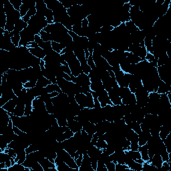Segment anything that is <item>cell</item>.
Masks as SVG:
<instances>
[{
	"label": "cell",
	"instance_id": "cell-39",
	"mask_svg": "<svg viewBox=\"0 0 171 171\" xmlns=\"http://www.w3.org/2000/svg\"><path fill=\"white\" fill-rule=\"evenodd\" d=\"M45 104H46V109L48 111V112L49 114H53L54 112V110H55V108H54L53 103L52 102H51V99L48 100V102H45Z\"/></svg>",
	"mask_w": 171,
	"mask_h": 171
},
{
	"label": "cell",
	"instance_id": "cell-48",
	"mask_svg": "<svg viewBox=\"0 0 171 171\" xmlns=\"http://www.w3.org/2000/svg\"><path fill=\"white\" fill-rule=\"evenodd\" d=\"M14 28H15V24L11 22V21H7L6 25H5V29L6 31H8L9 32H12L13 30H14Z\"/></svg>",
	"mask_w": 171,
	"mask_h": 171
},
{
	"label": "cell",
	"instance_id": "cell-7",
	"mask_svg": "<svg viewBox=\"0 0 171 171\" xmlns=\"http://www.w3.org/2000/svg\"><path fill=\"white\" fill-rule=\"evenodd\" d=\"M67 126L68 127V128L70 130H72L74 133L80 132L82 129V124H81L80 122L75 120H68Z\"/></svg>",
	"mask_w": 171,
	"mask_h": 171
},
{
	"label": "cell",
	"instance_id": "cell-21",
	"mask_svg": "<svg viewBox=\"0 0 171 171\" xmlns=\"http://www.w3.org/2000/svg\"><path fill=\"white\" fill-rule=\"evenodd\" d=\"M122 103L124 105H132L137 104V98L134 93H131L128 96L122 99Z\"/></svg>",
	"mask_w": 171,
	"mask_h": 171
},
{
	"label": "cell",
	"instance_id": "cell-12",
	"mask_svg": "<svg viewBox=\"0 0 171 171\" xmlns=\"http://www.w3.org/2000/svg\"><path fill=\"white\" fill-rule=\"evenodd\" d=\"M162 162H163V161H162L161 154L159 153H155L153 159H152L150 164L155 167L157 169H160L162 167Z\"/></svg>",
	"mask_w": 171,
	"mask_h": 171
},
{
	"label": "cell",
	"instance_id": "cell-1",
	"mask_svg": "<svg viewBox=\"0 0 171 171\" xmlns=\"http://www.w3.org/2000/svg\"><path fill=\"white\" fill-rule=\"evenodd\" d=\"M75 99L80 106L83 108H94V98L91 92H87L85 94L83 93L76 94L75 95Z\"/></svg>",
	"mask_w": 171,
	"mask_h": 171
},
{
	"label": "cell",
	"instance_id": "cell-13",
	"mask_svg": "<svg viewBox=\"0 0 171 171\" xmlns=\"http://www.w3.org/2000/svg\"><path fill=\"white\" fill-rule=\"evenodd\" d=\"M32 107H33L34 109L40 111H43L46 110L45 102H43L42 100L37 98H36L32 101Z\"/></svg>",
	"mask_w": 171,
	"mask_h": 171
},
{
	"label": "cell",
	"instance_id": "cell-16",
	"mask_svg": "<svg viewBox=\"0 0 171 171\" xmlns=\"http://www.w3.org/2000/svg\"><path fill=\"white\" fill-rule=\"evenodd\" d=\"M126 59L130 64H137L140 62L142 61L138 56L132 54L129 51H126Z\"/></svg>",
	"mask_w": 171,
	"mask_h": 171
},
{
	"label": "cell",
	"instance_id": "cell-46",
	"mask_svg": "<svg viewBox=\"0 0 171 171\" xmlns=\"http://www.w3.org/2000/svg\"><path fill=\"white\" fill-rule=\"evenodd\" d=\"M33 110V107H32V103H29V104H26L25 106V113H24V116H28L31 115V113Z\"/></svg>",
	"mask_w": 171,
	"mask_h": 171
},
{
	"label": "cell",
	"instance_id": "cell-53",
	"mask_svg": "<svg viewBox=\"0 0 171 171\" xmlns=\"http://www.w3.org/2000/svg\"><path fill=\"white\" fill-rule=\"evenodd\" d=\"M123 119H124V122H125V123L126 124H128L129 123H131V122H133V119H132V116L131 113L128 114H126V115H124V117H123Z\"/></svg>",
	"mask_w": 171,
	"mask_h": 171
},
{
	"label": "cell",
	"instance_id": "cell-28",
	"mask_svg": "<svg viewBox=\"0 0 171 171\" xmlns=\"http://www.w3.org/2000/svg\"><path fill=\"white\" fill-rule=\"evenodd\" d=\"M125 25H126L127 30H128V33L130 34H131L132 33H134L135 32H137L138 30V29H139L137 28V26L135 25L134 23L133 22V21H132L131 20L128 21V22H126Z\"/></svg>",
	"mask_w": 171,
	"mask_h": 171
},
{
	"label": "cell",
	"instance_id": "cell-29",
	"mask_svg": "<svg viewBox=\"0 0 171 171\" xmlns=\"http://www.w3.org/2000/svg\"><path fill=\"white\" fill-rule=\"evenodd\" d=\"M46 90H47L48 93H51V92H58V93H62V90L59 88V86L57 84H52L51 83V84L48 85V86L46 87Z\"/></svg>",
	"mask_w": 171,
	"mask_h": 171
},
{
	"label": "cell",
	"instance_id": "cell-25",
	"mask_svg": "<svg viewBox=\"0 0 171 171\" xmlns=\"http://www.w3.org/2000/svg\"><path fill=\"white\" fill-rule=\"evenodd\" d=\"M51 84V81L49 80L43 76L39 78L38 80L37 81L36 86L38 87V88H46V86Z\"/></svg>",
	"mask_w": 171,
	"mask_h": 171
},
{
	"label": "cell",
	"instance_id": "cell-3",
	"mask_svg": "<svg viewBox=\"0 0 171 171\" xmlns=\"http://www.w3.org/2000/svg\"><path fill=\"white\" fill-rule=\"evenodd\" d=\"M79 171H94L91 165L90 157L87 154L83 155L82 162L79 167Z\"/></svg>",
	"mask_w": 171,
	"mask_h": 171
},
{
	"label": "cell",
	"instance_id": "cell-44",
	"mask_svg": "<svg viewBox=\"0 0 171 171\" xmlns=\"http://www.w3.org/2000/svg\"><path fill=\"white\" fill-rule=\"evenodd\" d=\"M81 64V68H82V72L84 73V74L88 75L90 71L91 70V68L88 66V64H87V61L82 62L80 63Z\"/></svg>",
	"mask_w": 171,
	"mask_h": 171
},
{
	"label": "cell",
	"instance_id": "cell-4",
	"mask_svg": "<svg viewBox=\"0 0 171 171\" xmlns=\"http://www.w3.org/2000/svg\"><path fill=\"white\" fill-rule=\"evenodd\" d=\"M18 97L16 96L15 98L12 99L8 101L7 103H5V104L3 106L2 108H4L5 110H6L7 112L13 114V112H14V110L16 107V106L18 104Z\"/></svg>",
	"mask_w": 171,
	"mask_h": 171
},
{
	"label": "cell",
	"instance_id": "cell-34",
	"mask_svg": "<svg viewBox=\"0 0 171 171\" xmlns=\"http://www.w3.org/2000/svg\"><path fill=\"white\" fill-rule=\"evenodd\" d=\"M106 146H107V142L104 140V137H103V135L100 136V137H98V142L96 143V146L97 148L103 150V149L106 148Z\"/></svg>",
	"mask_w": 171,
	"mask_h": 171
},
{
	"label": "cell",
	"instance_id": "cell-56",
	"mask_svg": "<svg viewBox=\"0 0 171 171\" xmlns=\"http://www.w3.org/2000/svg\"><path fill=\"white\" fill-rule=\"evenodd\" d=\"M89 26V21L88 20V19H84L82 21V28H87Z\"/></svg>",
	"mask_w": 171,
	"mask_h": 171
},
{
	"label": "cell",
	"instance_id": "cell-42",
	"mask_svg": "<svg viewBox=\"0 0 171 171\" xmlns=\"http://www.w3.org/2000/svg\"><path fill=\"white\" fill-rule=\"evenodd\" d=\"M156 169H157L155 167L147 162H145L142 164V171H153Z\"/></svg>",
	"mask_w": 171,
	"mask_h": 171
},
{
	"label": "cell",
	"instance_id": "cell-50",
	"mask_svg": "<svg viewBox=\"0 0 171 171\" xmlns=\"http://www.w3.org/2000/svg\"><path fill=\"white\" fill-rule=\"evenodd\" d=\"M87 64L91 68V69H94L96 68V65H95L94 59L92 58V54H90L88 58L87 59Z\"/></svg>",
	"mask_w": 171,
	"mask_h": 171
},
{
	"label": "cell",
	"instance_id": "cell-61",
	"mask_svg": "<svg viewBox=\"0 0 171 171\" xmlns=\"http://www.w3.org/2000/svg\"><path fill=\"white\" fill-rule=\"evenodd\" d=\"M80 155H81V154H80V153H79V152H78V150H77L75 154H74V160H75V161H76V160L77 159L79 158V156H80ZM82 155H83V154H82Z\"/></svg>",
	"mask_w": 171,
	"mask_h": 171
},
{
	"label": "cell",
	"instance_id": "cell-55",
	"mask_svg": "<svg viewBox=\"0 0 171 171\" xmlns=\"http://www.w3.org/2000/svg\"><path fill=\"white\" fill-rule=\"evenodd\" d=\"M154 58V56H153V54H150V53H147L146 54V56L145 57V59L146 61H148L149 62H152V61L153 60V59Z\"/></svg>",
	"mask_w": 171,
	"mask_h": 171
},
{
	"label": "cell",
	"instance_id": "cell-10",
	"mask_svg": "<svg viewBox=\"0 0 171 171\" xmlns=\"http://www.w3.org/2000/svg\"><path fill=\"white\" fill-rule=\"evenodd\" d=\"M36 8L37 10V13H38V14H40L43 16L45 15L46 12H47L48 10L47 5H46L43 0L36 1Z\"/></svg>",
	"mask_w": 171,
	"mask_h": 171
},
{
	"label": "cell",
	"instance_id": "cell-19",
	"mask_svg": "<svg viewBox=\"0 0 171 171\" xmlns=\"http://www.w3.org/2000/svg\"><path fill=\"white\" fill-rule=\"evenodd\" d=\"M168 92H171V86L168 85L167 84L164 82L163 81L161 80L160 82L158 90H157V93L160 94H166Z\"/></svg>",
	"mask_w": 171,
	"mask_h": 171
},
{
	"label": "cell",
	"instance_id": "cell-49",
	"mask_svg": "<svg viewBox=\"0 0 171 171\" xmlns=\"http://www.w3.org/2000/svg\"><path fill=\"white\" fill-rule=\"evenodd\" d=\"M138 147H139V145H138V140H133L130 142V150H134V151H137L138 150Z\"/></svg>",
	"mask_w": 171,
	"mask_h": 171
},
{
	"label": "cell",
	"instance_id": "cell-22",
	"mask_svg": "<svg viewBox=\"0 0 171 171\" xmlns=\"http://www.w3.org/2000/svg\"><path fill=\"white\" fill-rule=\"evenodd\" d=\"M28 26V23L24 21L22 18H21L20 20H18L17 22L15 23V28H14V32H18V33H20L21 31H23L24 29L26 28Z\"/></svg>",
	"mask_w": 171,
	"mask_h": 171
},
{
	"label": "cell",
	"instance_id": "cell-41",
	"mask_svg": "<svg viewBox=\"0 0 171 171\" xmlns=\"http://www.w3.org/2000/svg\"><path fill=\"white\" fill-rule=\"evenodd\" d=\"M29 9H30V7H29L27 4H23L22 5H21V6L20 7V13L21 18L24 17V16L27 14V13H28Z\"/></svg>",
	"mask_w": 171,
	"mask_h": 171
},
{
	"label": "cell",
	"instance_id": "cell-62",
	"mask_svg": "<svg viewBox=\"0 0 171 171\" xmlns=\"http://www.w3.org/2000/svg\"><path fill=\"white\" fill-rule=\"evenodd\" d=\"M84 52H85V56H86V58L88 59V57L90 56V53H89V51L88 50V48H85L84 49Z\"/></svg>",
	"mask_w": 171,
	"mask_h": 171
},
{
	"label": "cell",
	"instance_id": "cell-57",
	"mask_svg": "<svg viewBox=\"0 0 171 171\" xmlns=\"http://www.w3.org/2000/svg\"><path fill=\"white\" fill-rule=\"evenodd\" d=\"M82 160H83V155H82V154H81V155L79 156V158L76 160V163L77 166L78 167H80L81 166V164H82Z\"/></svg>",
	"mask_w": 171,
	"mask_h": 171
},
{
	"label": "cell",
	"instance_id": "cell-6",
	"mask_svg": "<svg viewBox=\"0 0 171 171\" xmlns=\"http://www.w3.org/2000/svg\"><path fill=\"white\" fill-rule=\"evenodd\" d=\"M108 94L111 102L114 105H120L123 104L121 98L118 96L114 88H112L110 91H108Z\"/></svg>",
	"mask_w": 171,
	"mask_h": 171
},
{
	"label": "cell",
	"instance_id": "cell-20",
	"mask_svg": "<svg viewBox=\"0 0 171 171\" xmlns=\"http://www.w3.org/2000/svg\"><path fill=\"white\" fill-rule=\"evenodd\" d=\"M138 151L140 153L141 159L145 162H148L149 161V157L148 154V146L147 145H145L142 146H139L138 147Z\"/></svg>",
	"mask_w": 171,
	"mask_h": 171
},
{
	"label": "cell",
	"instance_id": "cell-43",
	"mask_svg": "<svg viewBox=\"0 0 171 171\" xmlns=\"http://www.w3.org/2000/svg\"><path fill=\"white\" fill-rule=\"evenodd\" d=\"M115 170L116 171H125V170H128V171H132L130 170L128 167L125 164H120L117 163L116 164L115 166Z\"/></svg>",
	"mask_w": 171,
	"mask_h": 171
},
{
	"label": "cell",
	"instance_id": "cell-38",
	"mask_svg": "<svg viewBox=\"0 0 171 171\" xmlns=\"http://www.w3.org/2000/svg\"><path fill=\"white\" fill-rule=\"evenodd\" d=\"M13 34V36L12 37V42L15 45L16 47H18L19 46V43H20V42L21 40V37H20V33H16L15 32H12Z\"/></svg>",
	"mask_w": 171,
	"mask_h": 171
},
{
	"label": "cell",
	"instance_id": "cell-58",
	"mask_svg": "<svg viewBox=\"0 0 171 171\" xmlns=\"http://www.w3.org/2000/svg\"><path fill=\"white\" fill-rule=\"evenodd\" d=\"M94 108H101V105H100V103L98 101V98H94Z\"/></svg>",
	"mask_w": 171,
	"mask_h": 171
},
{
	"label": "cell",
	"instance_id": "cell-45",
	"mask_svg": "<svg viewBox=\"0 0 171 171\" xmlns=\"http://www.w3.org/2000/svg\"><path fill=\"white\" fill-rule=\"evenodd\" d=\"M56 120L58 121V124L59 126H67L68 120L65 116H60V117L57 118Z\"/></svg>",
	"mask_w": 171,
	"mask_h": 171
},
{
	"label": "cell",
	"instance_id": "cell-23",
	"mask_svg": "<svg viewBox=\"0 0 171 171\" xmlns=\"http://www.w3.org/2000/svg\"><path fill=\"white\" fill-rule=\"evenodd\" d=\"M27 153L26 150H22L17 153V156L15 158V161L16 163L23 164L26 159Z\"/></svg>",
	"mask_w": 171,
	"mask_h": 171
},
{
	"label": "cell",
	"instance_id": "cell-24",
	"mask_svg": "<svg viewBox=\"0 0 171 171\" xmlns=\"http://www.w3.org/2000/svg\"><path fill=\"white\" fill-rule=\"evenodd\" d=\"M127 166L132 171H142V164L138 163L134 160L130 161Z\"/></svg>",
	"mask_w": 171,
	"mask_h": 171
},
{
	"label": "cell",
	"instance_id": "cell-60",
	"mask_svg": "<svg viewBox=\"0 0 171 171\" xmlns=\"http://www.w3.org/2000/svg\"><path fill=\"white\" fill-rule=\"evenodd\" d=\"M63 78L67 81H72L71 76H70V75L66 74V73H64V74H63Z\"/></svg>",
	"mask_w": 171,
	"mask_h": 171
},
{
	"label": "cell",
	"instance_id": "cell-14",
	"mask_svg": "<svg viewBox=\"0 0 171 171\" xmlns=\"http://www.w3.org/2000/svg\"><path fill=\"white\" fill-rule=\"evenodd\" d=\"M74 133L69 128L68 129L66 132H64L62 134H59L56 138V140L58 142H63V141L69 139L72 137H74Z\"/></svg>",
	"mask_w": 171,
	"mask_h": 171
},
{
	"label": "cell",
	"instance_id": "cell-63",
	"mask_svg": "<svg viewBox=\"0 0 171 171\" xmlns=\"http://www.w3.org/2000/svg\"><path fill=\"white\" fill-rule=\"evenodd\" d=\"M134 161H136L137 162H138V163H140V164H144V162H145V161H144L142 159H137V160H135Z\"/></svg>",
	"mask_w": 171,
	"mask_h": 171
},
{
	"label": "cell",
	"instance_id": "cell-31",
	"mask_svg": "<svg viewBox=\"0 0 171 171\" xmlns=\"http://www.w3.org/2000/svg\"><path fill=\"white\" fill-rule=\"evenodd\" d=\"M127 125L129 126V128L130 129L134 130V131L138 134H139L140 133L142 132V130H141L140 128V124L139 123H138L136 121L131 122V123H129L128 124H127Z\"/></svg>",
	"mask_w": 171,
	"mask_h": 171
},
{
	"label": "cell",
	"instance_id": "cell-9",
	"mask_svg": "<svg viewBox=\"0 0 171 171\" xmlns=\"http://www.w3.org/2000/svg\"><path fill=\"white\" fill-rule=\"evenodd\" d=\"M28 49L29 52H30L32 55L41 59H43V58H44L46 56L44 50H43L42 48L40 47H37L35 48H28Z\"/></svg>",
	"mask_w": 171,
	"mask_h": 171
},
{
	"label": "cell",
	"instance_id": "cell-8",
	"mask_svg": "<svg viewBox=\"0 0 171 171\" xmlns=\"http://www.w3.org/2000/svg\"><path fill=\"white\" fill-rule=\"evenodd\" d=\"M150 137L151 134L150 132L142 131L138 134V145L142 146L146 145Z\"/></svg>",
	"mask_w": 171,
	"mask_h": 171
},
{
	"label": "cell",
	"instance_id": "cell-52",
	"mask_svg": "<svg viewBox=\"0 0 171 171\" xmlns=\"http://www.w3.org/2000/svg\"><path fill=\"white\" fill-rule=\"evenodd\" d=\"M106 165V167L107 168L108 171H116L115 170V166H116V164L114 163L113 162H108V163L105 164Z\"/></svg>",
	"mask_w": 171,
	"mask_h": 171
},
{
	"label": "cell",
	"instance_id": "cell-36",
	"mask_svg": "<svg viewBox=\"0 0 171 171\" xmlns=\"http://www.w3.org/2000/svg\"><path fill=\"white\" fill-rule=\"evenodd\" d=\"M125 153H128L130 156L131 157V158L135 161V160L138 159H141V154L140 153L138 150L137 151H134V150H125L124 151Z\"/></svg>",
	"mask_w": 171,
	"mask_h": 171
},
{
	"label": "cell",
	"instance_id": "cell-37",
	"mask_svg": "<svg viewBox=\"0 0 171 171\" xmlns=\"http://www.w3.org/2000/svg\"><path fill=\"white\" fill-rule=\"evenodd\" d=\"M40 36L41 37V38L43 40V41L44 42H51V34L48 33L43 30H42L39 34Z\"/></svg>",
	"mask_w": 171,
	"mask_h": 171
},
{
	"label": "cell",
	"instance_id": "cell-40",
	"mask_svg": "<svg viewBox=\"0 0 171 171\" xmlns=\"http://www.w3.org/2000/svg\"><path fill=\"white\" fill-rule=\"evenodd\" d=\"M9 1L14 7V9L20 12V7L23 4L22 0H9Z\"/></svg>",
	"mask_w": 171,
	"mask_h": 171
},
{
	"label": "cell",
	"instance_id": "cell-11",
	"mask_svg": "<svg viewBox=\"0 0 171 171\" xmlns=\"http://www.w3.org/2000/svg\"><path fill=\"white\" fill-rule=\"evenodd\" d=\"M82 129L88 133L89 135L93 136L96 132V124L92 123L91 122H87L82 126Z\"/></svg>",
	"mask_w": 171,
	"mask_h": 171
},
{
	"label": "cell",
	"instance_id": "cell-32",
	"mask_svg": "<svg viewBox=\"0 0 171 171\" xmlns=\"http://www.w3.org/2000/svg\"><path fill=\"white\" fill-rule=\"evenodd\" d=\"M145 48L146 49V50L148 53L153 54V40H152L150 37H145Z\"/></svg>",
	"mask_w": 171,
	"mask_h": 171
},
{
	"label": "cell",
	"instance_id": "cell-2",
	"mask_svg": "<svg viewBox=\"0 0 171 171\" xmlns=\"http://www.w3.org/2000/svg\"><path fill=\"white\" fill-rule=\"evenodd\" d=\"M98 96V100L100 103V105H101V107H104L106 106L109 104V105H114L109 98V96H108V92L106 91L105 90H101L100 92H96Z\"/></svg>",
	"mask_w": 171,
	"mask_h": 171
},
{
	"label": "cell",
	"instance_id": "cell-30",
	"mask_svg": "<svg viewBox=\"0 0 171 171\" xmlns=\"http://www.w3.org/2000/svg\"><path fill=\"white\" fill-rule=\"evenodd\" d=\"M51 47H52V50L54 51H55L59 54H60L61 51L63 50L65 48H66V46L56 42H51Z\"/></svg>",
	"mask_w": 171,
	"mask_h": 171
},
{
	"label": "cell",
	"instance_id": "cell-51",
	"mask_svg": "<svg viewBox=\"0 0 171 171\" xmlns=\"http://www.w3.org/2000/svg\"><path fill=\"white\" fill-rule=\"evenodd\" d=\"M36 82H32V81H28L26 83L23 84V88H25L26 89L28 88H33L34 87H36Z\"/></svg>",
	"mask_w": 171,
	"mask_h": 171
},
{
	"label": "cell",
	"instance_id": "cell-64",
	"mask_svg": "<svg viewBox=\"0 0 171 171\" xmlns=\"http://www.w3.org/2000/svg\"><path fill=\"white\" fill-rule=\"evenodd\" d=\"M6 168V165H5V162H0V169H5Z\"/></svg>",
	"mask_w": 171,
	"mask_h": 171
},
{
	"label": "cell",
	"instance_id": "cell-5",
	"mask_svg": "<svg viewBox=\"0 0 171 171\" xmlns=\"http://www.w3.org/2000/svg\"><path fill=\"white\" fill-rule=\"evenodd\" d=\"M76 84H78L82 87L83 86H90L91 84L90 79L88 76V75H87L84 73H81V74L76 77Z\"/></svg>",
	"mask_w": 171,
	"mask_h": 171
},
{
	"label": "cell",
	"instance_id": "cell-35",
	"mask_svg": "<svg viewBox=\"0 0 171 171\" xmlns=\"http://www.w3.org/2000/svg\"><path fill=\"white\" fill-rule=\"evenodd\" d=\"M8 171H26V167L22 164L15 163L14 165L8 168Z\"/></svg>",
	"mask_w": 171,
	"mask_h": 171
},
{
	"label": "cell",
	"instance_id": "cell-27",
	"mask_svg": "<svg viewBox=\"0 0 171 171\" xmlns=\"http://www.w3.org/2000/svg\"><path fill=\"white\" fill-rule=\"evenodd\" d=\"M36 13H37V10H36V6L32 7L29 10L28 13H27V14L24 16V17L22 18V20L25 21V22L28 23L29 21L31 19V18L33 17L34 15L36 14Z\"/></svg>",
	"mask_w": 171,
	"mask_h": 171
},
{
	"label": "cell",
	"instance_id": "cell-26",
	"mask_svg": "<svg viewBox=\"0 0 171 171\" xmlns=\"http://www.w3.org/2000/svg\"><path fill=\"white\" fill-rule=\"evenodd\" d=\"M90 90L92 91L96 92L104 90L102 81H99V82H91L90 85Z\"/></svg>",
	"mask_w": 171,
	"mask_h": 171
},
{
	"label": "cell",
	"instance_id": "cell-15",
	"mask_svg": "<svg viewBox=\"0 0 171 171\" xmlns=\"http://www.w3.org/2000/svg\"><path fill=\"white\" fill-rule=\"evenodd\" d=\"M25 106H26L25 104L19 102L17 106H16L13 114L16 116H19V117L23 116L24 113H25Z\"/></svg>",
	"mask_w": 171,
	"mask_h": 171
},
{
	"label": "cell",
	"instance_id": "cell-18",
	"mask_svg": "<svg viewBox=\"0 0 171 171\" xmlns=\"http://www.w3.org/2000/svg\"><path fill=\"white\" fill-rule=\"evenodd\" d=\"M55 164L58 171H79V169H72V168H70L68 165L64 161L59 162L58 163Z\"/></svg>",
	"mask_w": 171,
	"mask_h": 171
},
{
	"label": "cell",
	"instance_id": "cell-47",
	"mask_svg": "<svg viewBox=\"0 0 171 171\" xmlns=\"http://www.w3.org/2000/svg\"><path fill=\"white\" fill-rule=\"evenodd\" d=\"M96 171H108V169L106 167V165L104 162L100 161H98Z\"/></svg>",
	"mask_w": 171,
	"mask_h": 171
},
{
	"label": "cell",
	"instance_id": "cell-17",
	"mask_svg": "<svg viewBox=\"0 0 171 171\" xmlns=\"http://www.w3.org/2000/svg\"><path fill=\"white\" fill-rule=\"evenodd\" d=\"M39 163L41 164V166L43 167L44 171L46 170H47L49 168H56V166L55 163H53L51 162L50 160L48 158H46V157H43L42 159H40L38 161Z\"/></svg>",
	"mask_w": 171,
	"mask_h": 171
},
{
	"label": "cell",
	"instance_id": "cell-54",
	"mask_svg": "<svg viewBox=\"0 0 171 171\" xmlns=\"http://www.w3.org/2000/svg\"><path fill=\"white\" fill-rule=\"evenodd\" d=\"M62 70H63V72L64 73H66V74L70 75V76H72V72H71V70L70 69V67L68 66V64L67 65H62Z\"/></svg>",
	"mask_w": 171,
	"mask_h": 171
},
{
	"label": "cell",
	"instance_id": "cell-59",
	"mask_svg": "<svg viewBox=\"0 0 171 171\" xmlns=\"http://www.w3.org/2000/svg\"><path fill=\"white\" fill-rule=\"evenodd\" d=\"M112 72H114V73L117 72H118V71H120V70H121L120 64L117 65V66H115L112 67Z\"/></svg>",
	"mask_w": 171,
	"mask_h": 171
},
{
	"label": "cell",
	"instance_id": "cell-33",
	"mask_svg": "<svg viewBox=\"0 0 171 171\" xmlns=\"http://www.w3.org/2000/svg\"><path fill=\"white\" fill-rule=\"evenodd\" d=\"M3 6H4L5 13V14H6V15L10 14V13H12V12H13V11L15 10L14 7H13L12 4L10 2L9 0H6V1L4 2Z\"/></svg>",
	"mask_w": 171,
	"mask_h": 171
}]
</instances>
